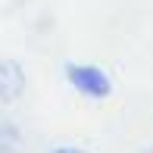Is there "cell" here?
<instances>
[{"instance_id":"obj_1","label":"cell","mask_w":153,"mask_h":153,"mask_svg":"<svg viewBox=\"0 0 153 153\" xmlns=\"http://www.w3.org/2000/svg\"><path fill=\"white\" fill-rule=\"evenodd\" d=\"M66 78L75 85V91L88 94V97H106L113 91V81L103 69L88 66V62H69L66 66Z\"/></svg>"},{"instance_id":"obj_4","label":"cell","mask_w":153,"mask_h":153,"mask_svg":"<svg viewBox=\"0 0 153 153\" xmlns=\"http://www.w3.org/2000/svg\"><path fill=\"white\" fill-rule=\"evenodd\" d=\"M141 153H153V147H150V150H141Z\"/></svg>"},{"instance_id":"obj_3","label":"cell","mask_w":153,"mask_h":153,"mask_svg":"<svg viewBox=\"0 0 153 153\" xmlns=\"http://www.w3.org/2000/svg\"><path fill=\"white\" fill-rule=\"evenodd\" d=\"M53 153H88V150H81V147H56Z\"/></svg>"},{"instance_id":"obj_2","label":"cell","mask_w":153,"mask_h":153,"mask_svg":"<svg viewBox=\"0 0 153 153\" xmlns=\"http://www.w3.org/2000/svg\"><path fill=\"white\" fill-rule=\"evenodd\" d=\"M25 88V75L19 69V62L0 59V103H13Z\"/></svg>"}]
</instances>
